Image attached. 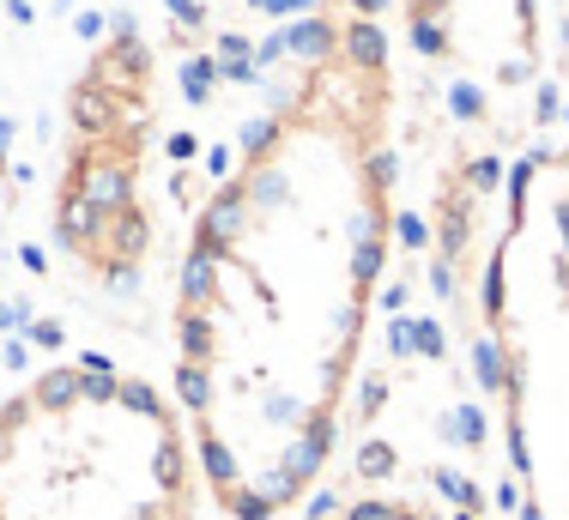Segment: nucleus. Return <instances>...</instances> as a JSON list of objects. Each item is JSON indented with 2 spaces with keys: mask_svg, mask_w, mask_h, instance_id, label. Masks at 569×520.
<instances>
[{
  "mask_svg": "<svg viewBox=\"0 0 569 520\" xmlns=\"http://www.w3.org/2000/svg\"><path fill=\"white\" fill-rule=\"evenodd\" d=\"M200 460L158 381L73 358L0 400V520H194Z\"/></svg>",
  "mask_w": 569,
  "mask_h": 520,
  "instance_id": "2",
  "label": "nucleus"
},
{
  "mask_svg": "<svg viewBox=\"0 0 569 520\" xmlns=\"http://www.w3.org/2000/svg\"><path fill=\"white\" fill-rule=\"evenodd\" d=\"M479 314L515 514L569 520V158L515 163Z\"/></svg>",
  "mask_w": 569,
  "mask_h": 520,
  "instance_id": "3",
  "label": "nucleus"
},
{
  "mask_svg": "<svg viewBox=\"0 0 569 520\" xmlns=\"http://www.w3.org/2000/svg\"><path fill=\"white\" fill-rule=\"evenodd\" d=\"M563 61H569V0H563Z\"/></svg>",
  "mask_w": 569,
  "mask_h": 520,
  "instance_id": "6",
  "label": "nucleus"
},
{
  "mask_svg": "<svg viewBox=\"0 0 569 520\" xmlns=\"http://www.w3.org/2000/svg\"><path fill=\"white\" fill-rule=\"evenodd\" d=\"M146 128H152V54L121 19L116 43L73 86V152L56 200V237L67 242V254H79L86 272H98L116 291L133 284L152 237L140 207Z\"/></svg>",
  "mask_w": 569,
  "mask_h": 520,
  "instance_id": "4",
  "label": "nucleus"
},
{
  "mask_svg": "<svg viewBox=\"0 0 569 520\" xmlns=\"http://www.w3.org/2000/svg\"><path fill=\"white\" fill-rule=\"evenodd\" d=\"M273 49L291 79L242 128L176 279V406L224 520H279L328 478L395 237L382 12L321 0Z\"/></svg>",
  "mask_w": 569,
  "mask_h": 520,
  "instance_id": "1",
  "label": "nucleus"
},
{
  "mask_svg": "<svg viewBox=\"0 0 569 520\" xmlns=\"http://www.w3.org/2000/svg\"><path fill=\"white\" fill-rule=\"evenodd\" d=\"M309 520H442V514L418 497H340Z\"/></svg>",
  "mask_w": 569,
  "mask_h": 520,
  "instance_id": "5",
  "label": "nucleus"
}]
</instances>
